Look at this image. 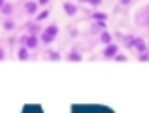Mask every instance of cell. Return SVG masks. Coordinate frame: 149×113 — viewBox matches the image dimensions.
Here are the masks:
<instances>
[{"mask_svg":"<svg viewBox=\"0 0 149 113\" xmlns=\"http://www.w3.org/2000/svg\"><path fill=\"white\" fill-rule=\"evenodd\" d=\"M57 34H58V26L57 25H49L47 28H44L42 30V42H44V44H51V42L55 40V38H57Z\"/></svg>","mask_w":149,"mask_h":113,"instance_id":"obj_1","label":"cell"},{"mask_svg":"<svg viewBox=\"0 0 149 113\" xmlns=\"http://www.w3.org/2000/svg\"><path fill=\"white\" fill-rule=\"evenodd\" d=\"M136 23L140 26H147L149 28V6H143L142 10L136 13Z\"/></svg>","mask_w":149,"mask_h":113,"instance_id":"obj_2","label":"cell"},{"mask_svg":"<svg viewBox=\"0 0 149 113\" xmlns=\"http://www.w3.org/2000/svg\"><path fill=\"white\" fill-rule=\"evenodd\" d=\"M115 55H119V45H115V44H109L102 51V57H106V58H115Z\"/></svg>","mask_w":149,"mask_h":113,"instance_id":"obj_3","label":"cell"},{"mask_svg":"<svg viewBox=\"0 0 149 113\" xmlns=\"http://www.w3.org/2000/svg\"><path fill=\"white\" fill-rule=\"evenodd\" d=\"M21 113H44V110H42V106H38V104H26L21 110Z\"/></svg>","mask_w":149,"mask_h":113,"instance_id":"obj_4","label":"cell"},{"mask_svg":"<svg viewBox=\"0 0 149 113\" xmlns=\"http://www.w3.org/2000/svg\"><path fill=\"white\" fill-rule=\"evenodd\" d=\"M25 47L26 49H36L38 47V38L36 36H26L25 38Z\"/></svg>","mask_w":149,"mask_h":113,"instance_id":"obj_5","label":"cell"},{"mask_svg":"<svg viewBox=\"0 0 149 113\" xmlns=\"http://www.w3.org/2000/svg\"><path fill=\"white\" fill-rule=\"evenodd\" d=\"M62 10H64L68 15H74L77 11V6H76V4H70V2H64V4H62Z\"/></svg>","mask_w":149,"mask_h":113,"instance_id":"obj_6","label":"cell"},{"mask_svg":"<svg viewBox=\"0 0 149 113\" xmlns=\"http://www.w3.org/2000/svg\"><path fill=\"white\" fill-rule=\"evenodd\" d=\"M36 10H38V4H34V2H26L25 4V11L26 13H36Z\"/></svg>","mask_w":149,"mask_h":113,"instance_id":"obj_7","label":"cell"},{"mask_svg":"<svg viewBox=\"0 0 149 113\" xmlns=\"http://www.w3.org/2000/svg\"><path fill=\"white\" fill-rule=\"evenodd\" d=\"M100 42H102V44H108V45H109V42H111V34L104 30V32L100 34Z\"/></svg>","mask_w":149,"mask_h":113,"instance_id":"obj_8","label":"cell"},{"mask_svg":"<svg viewBox=\"0 0 149 113\" xmlns=\"http://www.w3.org/2000/svg\"><path fill=\"white\" fill-rule=\"evenodd\" d=\"M93 19L98 21V23H104L106 19H108V15H106V13H93Z\"/></svg>","mask_w":149,"mask_h":113,"instance_id":"obj_9","label":"cell"},{"mask_svg":"<svg viewBox=\"0 0 149 113\" xmlns=\"http://www.w3.org/2000/svg\"><path fill=\"white\" fill-rule=\"evenodd\" d=\"M17 55H19V58H26V57H29V53H26V47H25V45H23V47H19Z\"/></svg>","mask_w":149,"mask_h":113,"instance_id":"obj_10","label":"cell"},{"mask_svg":"<svg viewBox=\"0 0 149 113\" xmlns=\"http://www.w3.org/2000/svg\"><path fill=\"white\" fill-rule=\"evenodd\" d=\"M68 58H70V60H79L81 55H79L77 51H72V53H68Z\"/></svg>","mask_w":149,"mask_h":113,"instance_id":"obj_11","label":"cell"},{"mask_svg":"<svg viewBox=\"0 0 149 113\" xmlns=\"http://www.w3.org/2000/svg\"><path fill=\"white\" fill-rule=\"evenodd\" d=\"M47 15H49V10H44V11H42V13H38V17H36V21H44V19H45V17H47Z\"/></svg>","mask_w":149,"mask_h":113,"instance_id":"obj_12","label":"cell"},{"mask_svg":"<svg viewBox=\"0 0 149 113\" xmlns=\"http://www.w3.org/2000/svg\"><path fill=\"white\" fill-rule=\"evenodd\" d=\"M138 60L147 62V60H149V51H146V53H140V55H138Z\"/></svg>","mask_w":149,"mask_h":113,"instance_id":"obj_13","label":"cell"},{"mask_svg":"<svg viewBox=\"0 0 149 113\" xmlns=\"http://www.w3.org/2000/svg\"><path fill=\"white\" fill-rule=\"evenodd\" d=\"M2 25H4V28H8V30L13 28V21H11V19H6V21H4Z\"/></svg>","mask_w":149,"mask_h":113,"instance_id":"obj_14","label":"cell"},{"mask_svg":"<svg viewBox=\"0 0 149 113\" xmlns=\"http://www.w3.org/2000/svg\"><path fill=\"white\" fill-rule=\"evenodd\" d=\"M115 60H119V62H125V60H127V57H125V55H115Z\"/></svg>","mask_w":149,"mask_h":113,"instance_id":"obj_15","label":"cell"},{"mask_svg":"<svg viewBox=\"0 0 149 113\" xmlns=\"http://www.w3.org/2000/svg\"><path fill=\"white\" fill-rule=\"evenodd\" d=\"M0 58H4V49L0 47Z\"/></svg>","mask_w":149,"mask_h":113,"instance_id":"obj_16","label":"cell"}]
</instances>
